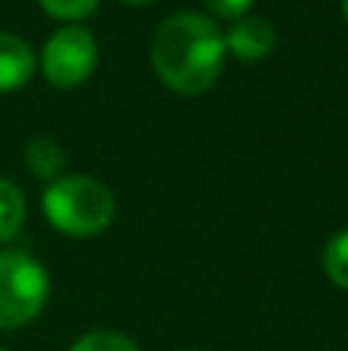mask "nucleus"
Listing matches in <instances>:
<instances>
[{
	"mask_svg": "<svg viewBox=\"0 0 348 351\" xmlns=\"http://www.w3.org/2000/svg\"><path fill=\"white\" fill-rule=\"evenodd\" d=\"M114 194L92 176H59L43 191V216L62 234L92 237L114 219Z\"/></svg>",
	"mask_w": 348,
	"mask_h": 351,
	"instance_id": "obj_2",
	"label": "nucleus"
},
{
	"mask_svg": "<svg viewBox=\"0 0 348 351\" xmlns=\"http://www.w3.org/2000/svg\"><path fill=\"white\" fill-rule=\"evenodd\" d=\"M34 74V49L18 34L0 31V93L25 86Z\"/></svg>",
	"mask_w": 348,
	"mask_h": 351,
	"instance_id": "obj_6",
	"label": "nucleus"
},
{
	"mask_svg": "<svg viewBox=\"0 0 348 351\" xmlns=\"http://www.w3.org/2000/svg\"><path fill=\"white\" fill-rule=\"evenodd\" d=\"M0 351H3V348H0Z\"/></svg>",
	"mask_w": 348,
	"mask_h": 351,
	"instance_id": "obj_15",
	"label": "nucleus"
},
{
	"mask_svg": "<svg viewBox=\"0 0 348 351\" xmlns=\"http://www.w3.org/2000/svg\"><path fill=\"white\" fill-rule=\"evenodd\" d=\"M40 6L55 19L77 22V19H86L92 10H96L99 0H40Z\"/></svg>",
	"mask_w": 348,
	"mask_h": 351,
	"instance_id": "obj_11",
	"label": "nucleus"
},
{
	"mask_svg": "<svg viewBox=\"0 0 348 351\" xmlns=\"http://www.w3.org/2000/svg\"><path fill=\"white\" fill-rule=\"evenodd\" d=\"M203 3L210 6V12L213 16H219V19H240V16H247L250 12V6H253V0H203Z\"/></svg>",
	"mask_w": 348,
	"mask_h": 351,
	"instance_id": "obj_12",
	"label": "nucleus"
},
{
	"mask_svg": "<svg viewBox=\"0 0 348 351\" xmlns=\"http://www.w3.org/2000/svg\"><path fill=\"white\" fill-rule=\"evenodd\" d=\"M25 160H28L34 176L55 182L62 176V170H65V148L55 139H49V136H37L25 148Z\"/></svg>",
	"mask_w": 348,
	"mask_h": 351,
	"instance_id": "obj_7",
	"label": "nucleus"
},
{
	"mask_svg": "<svg viewBox=\"0 0 348 351\" xmlns=\"http://www.w3.org/2000/svg\"><path fill=\"white\" fill-rule=\"evenodd\" d=\"M225 34L201 12H173L158 25L151 40V65L170 90L182 96L203 93L222 71Z\"/></svg>",
	"mask_w": 348,
	"mask_h": 351,
	"instance_id": "obj_1",
	"label": "nucleus"
},
{
	"mask_svg": "<svg viewBox=\"0 0 348 351\" xmlns=\"http://www.w3.org/2000/svg\"><path fill=\"white\" fill-rule=\"evenodd\" d=\"M123 3H136V6H139V3H151V0H123Z\"/></svg>",
	"mask_w": 348,
	"mask_h": 351,
	"instance_id": "obj_13",
	"label": "nucleus"
},
{
	"mask_svg": "<svg viewBox=\"0 0 348 351\" xmlns=\"http://www.w3.org/2000/svg\"><path fill=\"white\" fill-rule=\"evenodd\" d=\"M275 43H277L275 25L262 16H250V12L234 19L225 34V49H232V53L244 62L265 59V56L275 49Z\"/></svg>",
	"mask_w": 348,
	"mask_h": 351,
	"instance_id": "obj_5",
	"label": "nucleus"
},
{
	"mask_svg": "<svg viewBox=\"0 0 348 351\" xmlns=\"http://www.w3.org/2000/svg\"><path fill=\"white\" fill-rule=\"evenodd\" d=\"M324 271L336 287L348 290V228L333 234L324 247Z\"/></svg>",
	"mask_w": 348,
	"mask_h": 351,
	"instance_id": "obj_9",
	"label": "nucleus"
},
{
	"mask_svg": "<svg viewBox=\"0 0 348 351\" xmlns=\"http://www.w3.org/2000/svg\"><path fill=\"white\" fill-rule=\"evenodd\" d=\"M49 296V274L25 250H0V330L34 321Z\"/></svg>",
	"mask_w": 348,
	"mask_h": 351,
	"instance_id": "obj_3",
	"label": "nucleus"
},
{
	"mask_svg": "<svg viewBox=\"0 0 348 351\" xmlns=\"http://www.w3.org/2000/svg\"><path fill=\"white\" fill-rule=\"evenodd\" d=\"M99 59V43L96 34L84 25H65V28L53 31L43 43L40 68L43 77L59 90H71V86L84 84L92 74Z\"/></svg>",
	"mask_w": 348,
	"mask_h": 351,
	"instance_id": "obj_4",
	"label": "nucleus"
},
{
	"mask_svg": "<svg viewBox=\"0 0 348 351\" xmlns=\"http://www.w3.org/2000/svg\"><path fill=\"white\" fill-rule=\"evenodd\" d=\"M25 225V194L12 179H0V241H12Z\"/></svg>",
	"mask_w": 348,
	"mask_h": 351,
	"instance_id": "obj_8",
	"label": "nucleus"
},
{
	"mask_svg": "<svg viewBox=\"0 0 348 351\" xmlns=\"http://www.w3.org/2000/svg\"><path fill=\"white\" fill-rule=\"evenodd\" d=\"M343 10H345V19H348V0H343Z\"/></svg>",
	"mask_w": 348,
	"mask_h": 351,
	"instance_id": "obj_14",
	"label": "nucleus"
},
{
	"mask_svg": "<svg viewBox=\"0 0 348 351\" xmlns=\"http://www.w3.org/2000/svg\"><path fill=\"white\" fill-rule=\"evenodd\" d=\"M68 351H142L129 336L117 333V330H90L80 339H74V346Z\"/></svg>",
	"mask_w": 348,
	"mask_h": 351,
	"instance_id": "obj_10",
	"label": "nucleus"
}]
</instances>
